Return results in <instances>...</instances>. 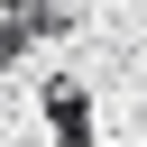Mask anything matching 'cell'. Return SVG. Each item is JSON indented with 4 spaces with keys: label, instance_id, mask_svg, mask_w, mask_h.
<instances>
[{
    "label": "cell",
    "instance_id": "cell-1",
    "mask_svg": "<svg viewBox=\"0 0 147 147\" xmlns=\"http://www.w3.org/2000/svg\"><path fill=\"white\" fill-rule=\"evenodd\" d=\"M46 129H55V147H92V92L83 83H46Z\"/></svg>",
    "mask_w": 147,
    "mask_h": 147
},
{
    "label": "cell",
    "instance_id": "cell-2",
    "mask_svg": "<svg viewBox=\"0 0 147 147\" xmlns=\"http://www.w3.org/2000/svg\"><path fill=\"white\" fill-rule=\"evenodd\" d=\"M0 9H28V0H0Z\"/></svg>",
    "mask_w": 147,
    "mask_h": 147
}]
</instances>
